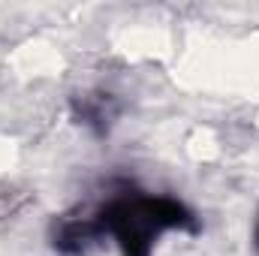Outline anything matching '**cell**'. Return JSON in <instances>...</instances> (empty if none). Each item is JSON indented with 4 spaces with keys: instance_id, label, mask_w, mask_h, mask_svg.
<instances>
[{
    "instance_id": "2",
    "label": "cell",
    "mask_w": 259,
    "mask_h": 256,
    "mask_svg": "<svg viewBox=\"0 0 259 256\" xmlns=\"http://www.w3.org/2000/svg\"><path fill=\"white\" fill-rule=\"evenodd\" d=\"M250 244H253V250H256V256H259V208H256V214H253V229H250Z\"/></svg>"
},
{
    "instance_id": "1",
    "label": "cell",
    "mask_w": 259,
    "mask_h": 256,
    "mask_svg": "<svg viewBox=\"0 0 259 256\" xmlns=\"http://www.w3.org/2000/svg\"><path fill=\"white\" fill-rule=\"evenodd\" d=\"M199 229L196 211L178 196L118 178L91 208L55 217L49 241L61 256H91L103 244H115L118 256H154L163 235Z\"/></svg>"
}]
</instances>
